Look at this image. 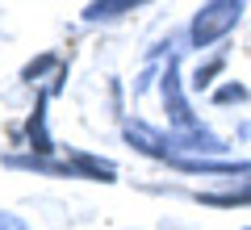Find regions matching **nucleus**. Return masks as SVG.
Instances as JSON below:
<instances>
[{"label":"nucleus","mask_w":251,"mask_h":230,"mask_svg":"<svg viewBox=\"0 0 251 230\" xmlns=\"http://www.w3.org/2000/svg\"><path fill=\"white\" fill-rule=\"evenodd\" d=\"M239 4H243V0H214V4L197 17L193 38H197V42H214L218 34H226V29L234 26V17H239Z\"/></svg>","instance_id":"f257e3e1"}]
</instances>
